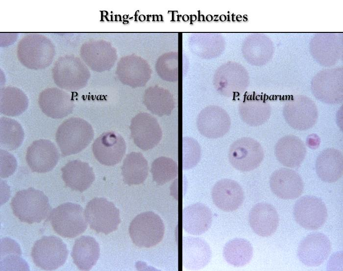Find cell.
Listing matches in <instances>:
<instances>
[{"label": "cell", "mask_w": 343, "mask_h": 271, "mask_svg": "<svg viewBox=\"0 0 343 271\" xmlns=\"http://www.w3.org/2000/svg\"><path fill=\"white\" fill-rule=\"evenodd\" d=\"M129 233L136 245L149 248L156 245L162 240L165 226L158 215L147 211L134 217L130 224Z\"/></svg>", "instance_id": "277c9868"}, {"label": "cell", "mask_w": 343, "mask_h": 271, "mask_svg": "<svg viewBox=\"0 0 343 271\" xmlns=\"http://www.w3.org/2000/svg\"><path fill=\"white\" fill-rule=\"evenodd\" d=\"M264 153L260 143L253 138L241 137L233 142L228 151V159L236 169L250 171L258 167L263 160Z\"/></svg>", "instance_id": "52a82bcc"}, {"label": "cell", "mask_w": 343, "mask_h": 271, "mask_svg": "<svg viewBox=\"0 0 343 271\" xmlns=\"http://www.w3.org/2000/svg\"><path fill=\"white\" fill-rule=\"evenodd\" d=\"M270 186L275 195L286 200L298 198L304 190V183L299 174L287 168H280L272 173Z\"/></svg>", "instance_id": "4fadbf2b"}, {"label": "cell", "mask_w": 343, "mask_h": 271, "mask_svg": "<svg viewBox=\"0 0 343 271\" xmlns=\"http://www.w3.org/2000/svg\"><path fill=\"white\" fill-rule=\"evenodd\" d=\"M39 104L47 116L54 119L68 116L74 108L71 96L56 88H48L42 91L39 96Z\"/></svg>", "instance_id": "e0dca14e"}, {"label": "cell", "mask_w": 343, "mask_h": 271, "mask_svg": "<svg viewBox=\"0 0 343 271\" xmlns=\"http://www.w3.org/2000/svg\"><path fill=\"white\" fill-rule=\"evenodd\" d=\"M94 130L87 121L79 117H71L58 128L55 135L57 144L62 156L79 153L94 137Z\"/></svg>", "instance_id": "6da1fadb"}, {"label": "cell", "mask_w": 343, "mask_h": 271, "mask_svg": "<svg viewBox=\"0 0 343 271\" xmlns=\"http://www.w3.org/2000/svg\"><path fill=\"white\" fill-rule=\"evenodd\" d=\"M283 115L285 121L291 127L299 131L312 128L318 117L314 105L304 98L298 99L287 105L283 110Z\"/></svg>", "instance_id": "9a60e30c"}, {"label": "cell", "mask_w": 343, "mask_h": 271, "mask_svg": "<svg viewBox=\"0 0 343 271\" xmlns=\"http://www.w3.org/2000/svg\"><path fill=\"white\" fill-rule=\"evenodd\" d=\"M48 218L53 230L60 236L74 238L87 229L83 208L72 202L64 203L51 211Z\"/></svg>", "instance_id": "3957f363"}, {"label": "cell", "mask_w": 343, "mask_h": 271, "mask_svg": "<svg viewBox=\"0 0 343 271\" xmlns=\"http://www.w3.org/2000/svg\"><path fill=\"white\" fill-rule=\"evenodd\" d=\"M183 263L192 270H200L210 262L212 251L209 244L203 240L189 237L183 242Z\"/></svg>", "instance_id": "cb8c5ba5"}, {"label": "cell", "mask_w": 343, "mask_h": 271, "mask_svg": "<svg viewBox=\"0 0 343 271\" xmlns=\"http://www.w3.org/2000/svg\"><path fill=\"white\" fill-rule=\"evenodd\" d=\"M84 214L90 227L98 233L107 235L116 230L121 221L119 209L104 198L91 200Z\"/></svg>", "instance_id": "8992f818"}, {"label": "cell", "mask_w": 343, "mask_h": 271, "mask_svg": "<svg viewBox=\"0 0 343 271\" xmlns=\"http://www.w3.org/2000/svg\"><path fill=\"white\" fill-rule=\"evenodd\" d=\"M294 215L295 221L301 227L315 230L324 224L327 217V211L320 198L313 195H305L295 203Z\"/></svg>", "instance_id": "ba28073f"}, {"label": "cell", "mask_w": 343, "mask_h": 271, "mask_svg": "<svg viewBox=\"0 0 343 271\" xmlns=\"http://www.w3.org/2000/svg\"><path fill=\"white\" fill-rule=\"evenodd\" d=\"M196 123L199 132L203 136L217 138L223 136L229 131L231 120L224 110L212 107L201 111Z\"/></svg>", "instance_id": "5bb4252c"}, {"label": "cell", "mask_w": 343, "mask_h": 271, "mask_svg": "<svg viewBox=\"0 0 343 271\" xmlns=\"http://www.w3.org/2000/svg\"><path fill=\"white\" fill-rule=\"evenodd\" d=\"M28 99L18 88L7 87L1 90L0 112L9 116H19L27 108Z\"/></svg>", "instance_id": "4316f807"}, {"label": "cell", "mask_w": 343, "mask_h": 271, "mask_svg": "<svg viewBox=\"0 0 343 271\" xmlns=\"http://www.w3.org/2000/svg\"><path fill=\"white\" fill-rule=\"evenodd\" d=\"M212 198L214 204L225 212L238 209L244 200V193L238 182L230 179L218 181L212 190Z\"/></svg>", "instance_id": "2e32d148"}, {"label": "cell", "mask_w": 343, "mask_h": 271, "mask_svg": "<svg viewBox=\"0 0 343 271\" xmlns=\"http://www.w3.org/2000/svg\"><path fill=\"white\" fill-rule=\"evenodd\" d=\"M145 102L148 109L159 116L170 114L173 108L172 97L168 92L161 89L151 88L147 90Z\"/></svg>", "instance_id": "f1b7e54d"}, {"label": "cell", "mask_w": 343, "mask_h": 271, "mask_svg": "<svg viewBox=\"0 0 343 271\" xmlns=\"http://www.w3.org/2000/svg\"><path fill=\"white\" fill-rule=\"evenodd\" d=\"M61 171L66 186L80 192L87 190L95 179L93 169L90 165L78 160L68 162L61 168Z\"/></svg>", "instance_id": "44dd1931"}, {"label": "cell", "mask_w": 343, "mask_h": 271, "mask_svg": "<svg viewBox=\"0 0 343 271\" xmlns=\"http://www.w3.org/2000/svg\"><path fill=\"white\" fill-rule=\"evenodd\" d=\"M126 149L123 138L113 131L102 133L92 145L93 153L96 160L106 166H113L120 163Z\"/></svg>", "instance_id": "30bf717a"}, {"label": "cell", "mask_w": 343, "mask_h": 271, "mask_svg": "<svg viewBox=\"0 0 343 271\" xmlns=\"http://www.w3.org/2000/svg\"><path fill=\"white\" fill-rule=\"evenodd\" d=\"M14 215L22 222L39 223L48 217L50 212L48 197L33 188L18 191L10 203Z\"/></svg>", "instance_id": "7a4b0ae2"}, {"label": "cell", "mask_w": 343, "mask_h": 271, "mask_svg": "<svg viewBox=\"0 0 343 271\" xmlns=\"http://www.w3.org/2000/svg\"><path fill=\"white\" fill-rule=\"evenodd\" d=\"M212 217L211 211L205 205L201 203L193 204L183 211V226L188 233L200 235L209 229Z\"/></svg>", "instance_id": "7402d4cb"}, {"label": "cell", "mask_w": 343, "mask_h": 271, "mask_svg": "<svg viewBox=\"0 0 343 271\" xmlns=\"http://www.w3.org/2000/svg\"><path fill=\"white\" fill-rule=\"evenodd\" d=\"M100 255L98 243L93 238L82 236L76 239L71 252L73 262L82 271H89L96 265Z\"/></svg>", "instance_id": "603a6c76"}, {"label": "cell", "mask_w": 343, "mask_h": 271, "mask_svg": "<svg viewBox=\"0 0 343 271\" xmlns=\"http://www.w3.org/2000/svg\"><path fill=\"white\" fill-rule=\"evenodd\" d=\"M0 131L1 148L13 150L22 144L24 138V132L17 121L5 117H1Z\"/></svg>", "instance_id": "83f0119b"}, {"label": "cell", "mask_w": 343, "mask_h": 271, "mask_svg": "<svg viewBox=\"0 0 343 271\" xmlns=\"http://www.w3.org/2000/svg\"><path fill=\"white\" fill-rule=\"evenodd\" d=\"M318 177L326 183H334L339 180L343 173L342 152L334 148L322 150L318 155L315 164Z\"/></svg>", "instance_id": "ffe728a7"}, {"label": "cell", "mask_w": 343, "mask_h": 271, "mask_svg": "<svg viewBox=\"0 0 343 271\" xmlns=\"http://www.w3.org/2000/svg\"><path fill=\"white\" fill-rule=\"evenodd\" d=\"M148 173V163L143 154L132 152L128 154L122 166V173L125 184L139 185L146 179Z\"/></svg>", "instance_id": "d4e9b609"}, {"label": "cell", "mask_w": 343, "mask_h": 271, "mask_svg": "<svg viewBox=\"0 0 343 271\" xmlns=\"http://www.w3.org/2000/svg\"><path fill=\"white\" fill-rule=\"evenodd\" d=\"M276 159L283 165L296 168L305 159L306 148L304 143L298 137L287 135L280 138L274 147Z\"/></svg>", "instance_id": "ac0fdd59"}, {"label": "cell", "mask_w": 343, "mask_h": 271, "mask_svg": "<svg viewBox=\"0 0 343 271\" xmlns=\"http://www.w3.org/2000/svg\"><path fill=\"white\" fill-rule=\"evenodd\" d=\"M240 109L242 120L250 126H258L265 123L270 118V108L263 101L262 104L246 103Z\"/></svg>", "instance_id": "4dcf8cb0"}, {"label": "cell", "mask_w": 343, "mask_h": 271, "mask_svg": "<svg viewBox=\"0 0 343 271\" xmlns=\"http://www.w3.org/2000/svg\"><path fill=\"white\" fill-rule=\"evenodd\" d=\"M25 159L32 171L46 173L51 170L57 164L59 153L52 142L40 139L34 141L28 147Z\"/></svg>", "instance_id": "8fae6325"}, {"label": "cell", "mask_w": 343, "mask_h": 271, "mask_svg": "<svg viewBox=\"0 0 343 271\" xmlns=\"http://www.w3.org/2000/svg\"><path fill=\"white\" fill-rule=\"evenodd\" d=\"M134 143L144 151L155 147L162 136L157 119L147 113H140L132 118L129 127Z\"/></svg>", "instance_id": "9c48e42d"}, {"label": "cell", "mask_w": 343, "mask_h": 271, "mask_svg": "<svg viewBox=\"0 0 343 271\" xmlns=\"http://www.w3.org/2000/svg\"><path fill=\"white\" fill-rule=\"evenodd\" d=\"M223 256L231 265L237 267L244 266L251 261L253 256V247L247 240L235 238L225 244Z\"/></svg>", "instance_id": "484cf974"}, {"label": "cell", "mask_w": 343, "mask_h": 271, "mask_svg": "<svg viewBox=\"0 0 343 271\" xmlns=\"http://www.w3.org/2000/svg\"><path fill=\"white\" fill-rule=\"evenodd\" d=\"M69 251L66 244L55 236H44L33 245L31 257L39 268L46 271L55 270L63 265Z\"/></svg>", "instance_id": "5b68a950"}, {"label": "cell", "mask_w": 343, "mask_h": 271, "mask_svg": "<svg viewBox=\"0 0 343 271\" xmlns=\"http://www.w3.org/2000/svg\"><path fill=\"white\" fill-rule=\"evenodd\" d=\"M249 222L253 231L261 237L270 236L276 231L279 223L274 207L267 203H258L251 209Z\"/></svg>", "instance_id": "d6986e66"}, {"label": "cell", "mask_w": 343, "mask_h": 271, "mask_svg": "<svg viewBox=\"0 0 343 271\" xmlns=\"http://www.w3.org/2000/svg\"><path fill=\"white\" fill-rule=\"evenodd\" d=\"M331 249L328 238L320 233H311L300 242L297 249L299 260L305 265H320L328 257Z\"/></svg>", "instance_id": "7c38bea8"}, {"label": "cell", "mask_w": 343, "mask_h": 271, "mask_svg": "<svg viewBox=\"0 0 343 271\" xmlns=\"http://www.w3.org/2000/svg\"><path fill=\"white\" fill-rule=\"evenodd\" d=\"M150 171L153 181L158 185H163L177 176L178 165L171 158L160 157L152 162Z\"/></svg>", "instance_id": "f546056e"}]
</instances>
